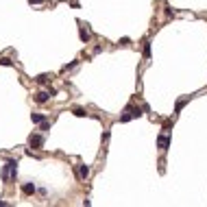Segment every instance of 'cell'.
Here are the masks:
<instances>
[{
    "label": "cell",
    "instance_id": "obj_16",
    "mask_svg": "<svg viewBox=\"0 0 207 207\" xmlns=\"http://www.w3.org/2000/svg\"><path fill=\"white\" fill-rule=\"evenodd\" d=\"M44 0H31V5H41Z\"/></svg>",
    "mask_w": 207,
    "mask_h": 207
},
{
    "label": "cell",
    "instance_id": "obj_15",
    "mask_svg": "<svg viewBox=\"0 0 207 207\" xmlns=\"http://www.w3.org/2000/svg\"><path fill=\"white\" fill-rule=\"evenodd\" d=\"M74 65H76V61H72V63H68V65H63V70H72Z\"/></svg>",
    "mask_w": 207,
    "mask_h": 207
},
{
    "label": "cell",
    "instance_id": "obj_1",
    "mask_svg": "<svg viewBox=\"0 0 207 207\" xmlns=\"http://www.w3.org/2000/svg\"><path fill=\"white\" fill-rule=\"evenodd\" d=\"M133 118H142V109H140V107H127L124 113L120 116V122H129V120H133Z\"/></svg>",
    "mask_w": 207,
    "mask_h": 207
},
{
    "label": "cell",
    "instance_id": "obj_3",
    "mask_svg": "<svg viewBox=\"0 0 207 207\" xmlns=\"http://www.w3.org/2000/svg\"><path fill=\"white\" fill-rule=\"evenodd\" d=\"M157 144H159V148H162V150H168V148H170V137H168V135H159V137H157Z\"/></svg>",
    "mask_w": 207,
    "mask_h": 207
},
{
    "label": "cell",
    "instance_id": "obj_2",
    "mask_svg": "<svg viewBox=\"0 0 207 207\" xmlns=\"http://www.w3.org/2000/svg\"><path fill=\"white\" fill-rule=\"evenodd\" d=\"M29 144H31L33 148H41V146H44V137L37 135V133H33V135L29 137Z\"/></svg>",
    "mask_w": 207,
    "mask_h": 207
},
{
    "label": "cell",
    "instance_id": "obj_11",
    "mask_svg": "<svg viewBox=\"0 0 207 207\" xmlns=\"http://www.w3.org/2000/svg\"><path fill=\"white\" fill-rule=\"evenodd\" d=\"M79 35H81V41H85V44L89 41V33H87L85 29H81V33H79Z\"/></svg>",
    "mask_w": 207,
    "mask_h": 207
},
{
    "label": "cell",
    "instance_id": "obj_5",
    "mask_svg": "<svg viewBox=\"0 0 207 207\" xmlns=\"http://www.w3.org/2000/svg\"><path fill=\"white\" fill-rule=\"evenodd\" d=\"M48 98H50V92H39V94H35V100H37L39 105L48 103Z\"/></svg>",
    "mask_w": 207,
    "mask_h": 207
},
{
    "label": "cell",
    "instance_id": "obj_12",
    "mask_svg": "<svg viewBox=\"0 0 207 207\" xmlns=\"http://www.w3.org/2000/svg\"><path fill=\"white\" fill-rule=\"evenodd\" d=\"M144 57H146V59L150 57V44H148V41L144 44Z\"/></svg>",
    "mask_w": 207,
    "mask_h": 207
},
{
    "label": "cell",
    "instance_id": "obj_14",
    "mask_svg": "<svg viewBox=\"0 0 207 207\" xmlns=\"http://www.w3.org/2000/svg\"><path fill=\"white\" fill-rule=\"evenodd\" d=\"M183 105H186V103H183V100H179V103H177V107H174V111H177V113H179V111H181V109H183Z\"/></svg>",
    "mask_w": 207,
    "mask_h": 207
},
{
    "label": "cell",
    "instance_id": "obj_17",
    "mask_svg": "<svg viewBox=\"0 0 207 207\" xmlns=\"http://www.w3.org/2000/svg\"><path fill=\"white\" fill-rule=\"evenodd\" d=\"M7 205H9L7 201H0V207H7Z\"/></svg>",
    "mask_w": 207,
    "mask_h": 207
},
{
    "label": "cell",
    "instance_id": "obj_4",
    "mask_svg": "<svg viewBox=\"0 0 207 207\" xmlns=\"http://www.w3.org/2000/svg\"><path fill=\"white\" fill-rule=\"evenodd\" d=\"M7 166H9V177L15 181V177H18V162L11 159V162H7Z\"/></svg>",
    "mask_w": 207,
    "mask_h": 207
},
{
    "label": "cell",
    "instance_id": "obj_6",
    "mask_svg": "<svg viewBox=\"0 0 207 207\" xmlns=\"http://www.w3.org/2000/svg\"><path fill=\"white\" fill-rule=\"evenodd\" d=\"M22 194H24V196L35 194V186H33V183H24V186H22Z\"/></svg>",
    "mask_w": 207,
    "mask_h": 207
},
{
    "label": "cell",
    "instance_id": "obj_13",
    "mask_svg": "<svg viewBox=\"0 0 207 207\" xmlns=\"http://www.w3.org/2000/svg\"><path fill=\"white\" fill-rule=\"evenodd\" d=\"M0 65H13V61L9 57H2V59H0Z\"/></svg>",
    "mask_w": 207,
    "mask_h": 207
},
{
    "label": "cell",
    "instance_id": "obj_7",
    "mask_svg": "<svg viewBox=\"0 0 207 207\" xmlns=\"http://www.w3.org/2000/svg\"><path fill=\"white\" fill-rule=\"evenodd\" d=\"M79 177H81V179H87V177H89V168H87L85 164L79 166Z\"/></svg>",
    "mask_w": 207,
    "mask_h": 207
},
{
    "label": "cell",
    "instance_id": "obj_10",
    "mask_svg": "<svg viewBox=\"0 0 207 207\" xmlns=\"http://www.w3.org/2000/svg\"><path fill=\"white\" fill-rule=\"evenodd\" d=\"M35 81H37L39 85H46V83H48V81H50V76H48V74H39V76H37Z\"/></svg>",
    "mask_w": 207,
    "mask_h": 207
},
{
    "label": "cell",
    "instance_id": "obj_9",
    "mask_svg": "<svg viewBox=\"0 0 207 207\" xmlns=\"http://www.w3.org/2000/svg\"><path fill=\"white\" fill-rule=\"evenodd\" d=\"M72 113H74L76 118H83V116H87V111H85L83 107H74V111H72Z\"/></svg>",
    "mask_w": 207,
    "mask_h": 207
},
{
    "label": "cell",
    "instance_id": "obj_8",
    "mask_svg": "<svg viewBox=\"0 0 207 207\" xmlns=\"http://www.w3.org/2000/svg\"><path fill=\"white\" fill-rule=\"evenodd\" d=\"M31 120H33V124H41V122L46 120V116H44V113H33Z\"/></svg>",
    "mask_w": 207,
    "mask_h": 207
}]
</instances>
